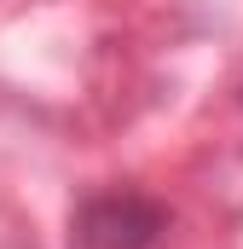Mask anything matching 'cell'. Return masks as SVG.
Returning <instances> with one entry per match:
<instances>
[{
    "label": "cell",
    "instance_id": "obj_1",
    "mask_svg": "<svg viewBox=\"0 0 243 249\" xmlns=\"http://www.w3.org/2000/svg\"><path fill=\"white\" fill-rule=\"evenodd\" d=\"M168 226L162 203L139 197V191H110V197H93L75 220V244L81 249H145L156 244V232Z\"/></svg>",
    "mask_w": 243,
    "mask_h": 249
}]
</instances>
